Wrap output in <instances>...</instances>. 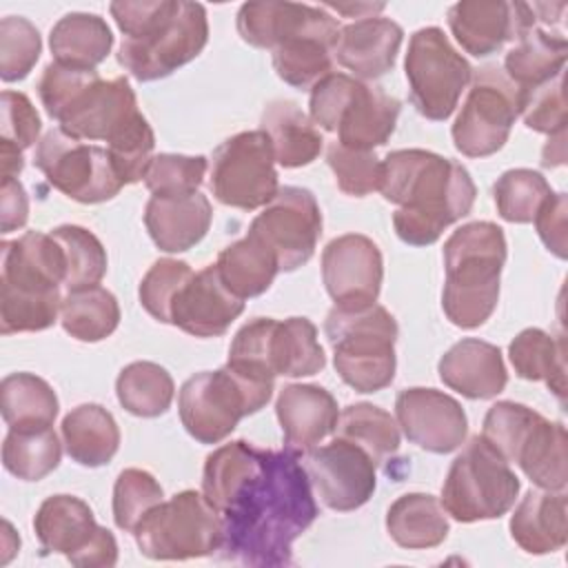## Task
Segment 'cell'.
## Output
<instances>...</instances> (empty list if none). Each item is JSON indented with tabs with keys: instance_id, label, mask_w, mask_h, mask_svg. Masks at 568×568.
<instances>
[{
	"instance_id": "6da1fadb",
	"label": "cell",
	"mask_w": 568,
	"mask_h": 568,
	"mask_svg": "<svg viewBox=\"0 0 568 568\" xmlns=\"http://www.w3.org/2000/svg\"><path fill=\"white\" fill-rule=\"evenodd\" d=\"M202 493L222 517V557L242 566H291L293 541L317 517L311 479L288 448L246 439L215 448L204 464Z\"/></svg>"
},
{
	"instance_id": "7a4b0ae2",
	"label": "cell",
	"mask_w": 568,
	"mask_h": 568,
	"mask_svg": "<svg viewBox=\"0 0 568 568\" xmlns=\"http://www.w3.org/2000/svg\"><path fill=\"white\" fill-rule=\"evenodd\" d=\"M397 204L393 226L402 242L428 246L475 204V182L466 166L424 149L390 151L382 160L379 189Z\"/></svg>"
},
{
	"instance_id": "3957f363",
	"label": "cell",
	"mask_w": 568,
	"mask_h": 568,
	"mask_svg": "<svg viewBox=\"0 0 568 568\" xmlns=\"http://www.w3.org/2000/svg\"><path fill=\"white\" fill-rule=\"evenodd\" d=\"M109 11L124 33L118 62L140 82L171 75L195 60L209 40L206 9L184 0H120Z\"/></svg>"
},
{
	"instance_id": "277c9868",
	"label": "cell",
	"mask_w": 568,
	"mask_h": 568,
	"mask_svg": "<svg viewBox=\"0 0 568 568\" xmlns=\"http://www.w3.org/2000/svg\"><path fill=\"white\" fill-rule=\"evenodd\" d=\"M506 262L504 231L493 222H468L444 244L446 282L442 308L459 328L481 326L499 300V277Z\"/></svg>"
},
{
	"instance_id": "5b68a950",
	"label": "cell",
	"mask_w": 568,
	"mask_h": 568,
	"mask_svg": "<svg viewBox=\"0 0 568 568\" xmlns=\"http://www.w3.org/2000/svg\"><path fill=\"white\" fill-rule=\"evenodd\" d=\"M255 33L260 47L273 51L277 78L295 89L311 91L333 71L339 24L324 7L268 0L257 11Z\"/></svg>"
},
{
	"instance_id": "8992f818",
	"label": "cell",
	"mask_w": 568,
	"mask_h": 568,
	"mask_svg": "<svg viewBox=\"0 0 568 568\" xmlns=\"http://www.w3.org/2000/svg\"><path fill=\"white\" fill-rule=\"evenodd\" d=\"M333 364L344 384L357 393H377L395 377L397 322L379 304L366 308L333 306L324 322Z\"/></svg>"
},
{
	"instance_id": "52a82bcc",
	"label": "cell",
	"mask_w": 568,
	"mask_h": 568,
	"mask_svg": "<svg viewBox=\"0 0 568 568\" xmlns=\"http://www.w3.org/2000/svg\"><path fill=\"white\" fill-rule=\"evenodd\" d=\"M399 100L379 87L331 71L311 89L308 113L315 126L335 131L337 142L359 151H373L393 135Z\"/></svg>"
},
{
	"instance_id": "ba28073f",
	"label": "cell",
	"mask_w": 568,
	"mask_h": 568,
	"mask_svg": "<svg viewBox=\"0 0 568 568\" xmlns=\"http://www.w3.org/2000/svg\"><path fill=\"white\" fill-rule=\"evenodd\" d=\"M273 382L224 364L189 377L178 393V410L186 433L200 444H220L237 422L264 408L273 395Z\"/></svg>"
},
{
	"instance_id": "9c48e42d",
	"label": "cell",
	"mask_w": 568,
	"mask_h": 568,
	"mask_svg": "<svg viewBox=\"0 0 568 568\" xmlns=\"http://www.w3.org/2000/svg\"><path fill=\"white\" fill-rule=\"evenodd\" d=\"M519 488L510 464L481 435H475L448 468L442 506L462 524L499 519L513 508Z\"/></svg>"
},
{
	"instance_id": "30bf717a",
	"label": "cell",
	"mask_w": 568,
	"mask_h": 568,
	"mask_svg": "<svg viewBox=\"0 0 568 568\" xmlns=\"http://www.w3.org/2000/svg\"><path fill=\"white\" fill-rule=\"evenodd\" d=\"M140 552L149 559L206 557L222 546V517L197 490H182L153 506L133 530Z\"/></svg>"
},
{
	"instance_id": "8fae6325",
	"label": "cell",
	"mask_w": 568,
	"mask_h": 568,
	"mask_svg": "<svg viewBox=\"0 0 568 568\" xmlns=\"http://www.w3.org/2000/svg\"><path fill=\"white\" fill-rule=\"evenodd\" d=\"M140 115L129 80L124 75L102 80L95 69L73 71L51 113L67 135L106 144Z\"/></svg>"
},
{
	"instance_id": "7c38bea8",
	"label": "cell",
	"mask_w": 568,
	"mask_h": 568,
	"mask_svg": "<svg viewBox=\"0 0 568 568\" xmlns=\"http://www.w3.org/2000/svg\"><path fill=\"white\" fill-rule=\"evenodd\" d=\"M404 71L413 106L435 122L455 111L473 78V67L439 27H424L410 36Z\"/></svg>"
},
{
	"instance_id": "4fadbf2b",
	"label": "cell",
	"mask_w": 568,
	"mask_h": 568,
	"mask_svg": "<svg viewBox=\"0 0 568 568\" xmlns=\"http://www.w3.org/2000/svg\"><path fill=\"white\" fill-rule=\"evenodd\" d=\"M521 89L497 64L477 69L468 95L450 129L455 149L466 158L497 153L510 135L519 115Z\"/></svg>"
},
{
	"instance_id": "5bb4252c",
	"label": "cell",
	"mask_w": 568,
	"mask_h": 568,
	"mask_svg": "<svg viewBox=\"0 0 568 568\" xmlns=\"http://www.w3.org/2000/svg\"><path fill=\"white\" fill-rule=\"evenodd\" d=\"M209 186L213 197L233 209H264L280 191L275 155L262 129L224 140L211 160Z\"/></svg>"
},
{
	"instance_id": "9a60e30c",
	"label": "cell",
	"mask_w": 568,
	"mask_h": 568,
	"mask_svg": "<svg viewBox=\"0 0 568 568\" xmlns=\"http://www.w3.org/2000/svg\"><path fill=\"white\" fill-rule=\"evenodd\" d=\"M33 164L53 189L82 204L106 202L124 186L104 146L71 138L62 129L42 135Z\"/></svg>"
},
{
	"instance_id": "2e32d148",
	"label": "cell",
	"mask_w": 568,
	"mask_h": 568,
	"mask_svg": "<svg viewBox=\"0 0 568 568\" xmlns=\"http://www.w3.org/2000/svg\"><path fill=\"white\" fill-rule=\"evenodd\" d=\"M33 530L42 548L64 555L73 566H115L118 541L111 530L98 526L93 510L75 495L47 497L36 517Z\"/></svg>"
},
{
	"instance_id": "e0dca14e",
	"label": "cell",
	"mask_w": 568,
	"mask_h": 568,
	"mask_svg": "<svg viewBox=\"0 0 568 568\" xmlns=\"http://www.w3.org/2000/svg\"><path fill=\"white\" fill-rule=\"evenodd\" d=\"M275 253L280 271L306 264L322 235V211L315 195L302 186H280L275 197L248 226Z\"/></svg>"
},
{
	"instance_id": "ac0fdd59",
	"label": "cell",
	"mask_w": 568,
	"mask_h": 568,
	"mask_svg": "<svg viewBox=\"0 0 568 568\" xmlns=\"http://www.w3.org/2000/svg\"><path fill=\"white\" fill-rule=\"evenodd\" d=\"M300 457L311 486L326 508L348 513L373 497L377 464L353 442L333 437L331 444L315 446Z\"/></svg>"
},
{
	"instance_id": "d6986e66",
	"label": "cell",
	"mask_w": 568,
	"mask_h": 568,
	"mask_svg": "<svg viewBox=\"0 0 568 568\" xmlns=\"http://www.w3.org/2000/svg\"><path fill=\"white\" fill-rule=\"evenodd\" d=\"M0 253L2 297L44 300L60 295V284L67 277V260L51 233L27 231L18 240H4Z\"/></svg>"
},
{
	"instance_id": "ffe728a7",
	"label": "cell",
	"mask_w": 568,
	"mask_h": 568,
	"mask_svg": "<svg viewBox=\"0 0 568 568\" xmlns=\"http://www.w3.org/2000/svg\"><path fill=\"white\" fill-rule=\"evenodd\" d=\"M384 262L377 244L359 233H346L322 251V280L339 308H366L377 302Z\"/></svg>"
},
{
	"instance_id": "44dd1931",
	"label": "cell",
	"mask_w": 568,
	"mask_h": 568,
	"mask_svg": "<svg viewBox=\"0 0 568 568\" xmlns=\"http://www.w3.org/2000/svg\"><path fill=\"white\" fill-rule=\"evenodd\" d=\"M395 417L408 442L437 455L457 450L468 433L462 404L435 388H404L395 399Z\"/></svg>"
},
{
	"instance_id": "7402d4cb",
	"label": "cell",
	"mask_w": 568,
	"mask_h": 568,
	"mask_svg": "<svg viewBox=\"0 0 568 568\" xmlns=\"http://www.w3.org/2000/svg\"><path fill=\"white\" fill-rule=\"evenodd\" d=\"M446 18L459 47L475 58L497 53L537 22L530 4L504 0H462L448 9Z\"/></svg>"
},
{
	"instance_id": "603a6c76",
	"label": "cell",
	"mask_w": 568,
	"mask_h": 568,
	"mask_svg": "<svg viewBox=\"0 0 568 568\" xmlns=\"http://www.w3.org/2000/svg\"><path fill=\"white\" fill-rule=\"evenodd\" d=\"M242 311L244 300L222 282L217 266L209 264L178 291L171 304V324L195 337H217L229 331Z\"/></svg>"
},
{
	"instance_id": "cb8c5ba5",
	"label": "cell",
	"mask_w": 568,
	"mask_h": 568,
	"mask_svg": "<svg viewBox=\"0 0 568 568\" xmlns=\"http://www.w3.org/2000/svg\"><path fill=\"white\" fill-rule=\"evenodd\" d=\"M277 422L284 435V448L304 455L328 437L337 426L335 397L315 384H288L275 402Z\"/></svg>"
},
{
	"instance_id": "d4e9b609",
	"label": "cell",
	"mask_w": 568,
	"mask_h": 568,
	"mask_svg": "<svg viewBox=\"0 0 568 568\" xmlns=\"http://www.w3.org/2000/svg\"><path fill=\"white\" fill-rule=\"evenodd\" d=\"M404 29L390 18H362L339 27L333 58L357 80H375L395 64Z\"/></svg>"
},
{
	"instance_id": "484cf974",
	"label": "cell",
	"mask_w": 568,
	"mask_h": 568,
	"mask_svg": "<svg viewBox=\"0 0 568 568\" xmlns=\"http://www.w3.org/2000/svg\"><path fill=\"white\" fill-rule=\"evenodd\" d=\"M439 379L468 399L497 397L508 382L501 351L484 339L466 337L453 344L437 364Z\"/></svg>"
},
{
	"instance_id": "4316f807",
	"label": "cell",
	"mask_w": 568,
	"mask_h": 568,
	"mask_svg": "<svg viewBox=\"0 0 568 568\" xmlns=\"http://www.w3.org/2000/svg\"><path fill=\"white\" fill-rule=\"evenodd\" d=\"M211 202L200 191L189 195H151L144 206V226L164 253L193 248L211 226Z\"/></svg>"
},
{
	"instance_id": "83f0119b",
	"label": "cell",
	"mask_w": 568,
	"mask_h": 568,
	"mask_svg": "<svg viewBox=\"0 0 568 568\" xmlns=\"http://www.w3.org/2000/svg\"><path fill=\"white\" fill-rule=\"evenodd\" d=\"M515 544L530 555H548L566 546L568 499L564 490H528L510 517Z\"/></svg>"
},
{
	"instance_id": "f1b7e54d",
	"label": "cell",
	"mask_w": 568,
	"mask_h": 568,
	"mask_svg": "<svg viewBox=\"0 0 568 568\" xmlns=\"http://www.w3.org/2000/svg\"><path fill=\"white\" fill-rule=\"evenodd\" d=\"M260 129L266 133L275 162L284 169L311 164L324 144V138L311 115L293 100H273L264 106Z\"/></svg>"
},
{
	"instance_id": "f546056e",
	"label": "cell",
	"mask_w": 568,
	"mask_h": 568,
	"mask_svg": "<svg viewBox=\"0 0 568 568\" xmlns=\"http://www.w3.org/2000/svg\"><path fill=\"white\" fill-rule=\"evenodd\" d=\"M510 462H515L537 488L564 490L568 481L564 424L537 415L517 444Z\"/></svg>"
},
{
	"instance_id": "4dcf8cb0",
	"label": "cell",
	"mask_w": 568,
	"mask_h": 568,
	"mask_svg": "<svg viewBox=\"0 0 568 568\" xmlns=\"http://www.w3.org/2000/svg\"><path fill=\"white\" fill-rule=\"evenodd\" d=\"M62 444L75 464L98 468L118 453L120 428L104 406L80 404L62 419Z\"/></svg>"
},
{
	"instance_id": "1f68e13d",
	"label": "cell",
	"mask_w": 568,
	"mask_h": 568,
	"mask_svg": "<svg viewBox=\"0 0 568 568\" xmlns=\"http://www.w3.org/2000/svg\"><path fill=\"white\" fill-rule=\"evenodd\" d=\"M53 62L71 69H95L113 47V33L98 13L73 11L62 16L49 36Z\"/></svg>"
},
{
	"instance_id": "d6a6232c",
	"label": "cell",
	"mask_w": 568,
	"mask_h": 568,
	"mask_svg": "<svg viewBox=\"0 0 568 568\" xmlns=\"http://www.w3.org/2000/svg\"><path fill=\"white\" fill-rule=\"evenodd\" d=\"M390 539L408 550L435 548L448 537V517L442 501L428 493H406L386 513Z\"/></svg>"
},
{
	"instance_id": "836d02e7",
	"label": "cell",
	"mask_w": 568,
	"mask_h": 568,
	"mask_svg": "<svg viewBox=\"0 0 568 568\" xmlns=\"http://www.w3.org/2000/svg\"><path fill=\"white\" fill-rule=\"evenodd\" d=\"M566 58L568 40L561 33L532 27L506 53L504 73L526 91L564 73Z\"/></svg>"
},
{
	"instance_id": "e575fe53",
	"label": "cell",
	"mask_w": 568,
	"mask_h": 568,
	"mask_svg": "<svg viewBox=\"0 0 568 568\" xmlns=\"http://www.w3.org/2000/svg\"><path fill=\"white\" fill-rule=\"evenodd\" d=\"M215 266L222 282L242 300L257 297L268 291L280 273L275 253L251 231L242 240L222 248Z\"/></svg>"
},
{
	"instance_id": "d590c367",
	"label": "cell",
	"mask_w": 568,
	"mask_h": 568,
	"mask_svg": "<svg viewBox=\"0 0 568 568\" xmlns=\"http://www.w3.org/2000/svg\"><path fill=\"white\" fill-rule=\"evenodd\" d=\"M58 395L33 373H11L0 384V413L9 430H36L53 424Z\"/></svg>"
},
{
	"instance_id": "8d00e7d4",
	"label": "cell",
	"mask_w": 568,
	"mask_h": 568,
	"mask_svg": "<svg viewBox=\"0 0 568 568\" xmlns=\"http://www.w3.org/2000/svg\"><path fill=\"white\" fill-rule=\"evenodd\" d=\"M508 357L521 379L546 382L564 404L566 397V346L541 328H524L508 346Z\"/></svg>"
},
{
	"instance_id": "74e56055",
	"label": "cell",
	"mask_w": 568,
	"mask_h": 568,
	"mask_svg": "<svg viewBox=\"0 0 568 568\" xmlns=\"http://www.w3.org/2000/svg\"><path fill=\"white\" fill-rule=\"evenodd\" d=\"M62 328L80 342H100L120 324V306L111 291L100 284L69 291L60 306Z\"/></svg>"
},
{
	"instance_id": "f35d334b",
	"label": "cell",
	"mask_w": 568,
	"mask_h": 568,
	"mask_svg": "<svg viewBox=\"0 0 568 568\" xmlns=\"http://www.w3.org/2000/svg\"><path fill=\"white\" fill-rule=\"evenodd\" d=\"M271 364L275 375L308 377L326 366L317 328L308 317H288L275 324L271 337Z\"/></svg>"
},
{
	"instance_id": "ab89813d",
	"label": "cell",
	"mask_w": 568,
	"mask_h": 568,
	"mask_svg": "<svg viewBox=\"0 0 568 568\" xmlns=\"http://www.w3.org/2000/svg\"><path fill=\"white\" fill-rule=\"evenodd\" d=\"M122 408L135 417H160L169 410L175 384L169 371L155 362H131L115 379Z\"/></svg>"
},
{
	"instance_id": "60d3db41",
	"label": "cell",
	"mask_w": 568,
	"mask_h": 568,
	"mask_svg": "<svg viewBox=\"0 0 568 568\" xmlns=\"http://www.w3.org/2000/svg\"><path fill=\"white\" fill-rule=\"evenodd\" d=\"M335 437L353 442L366 450L375 464H382L399 448V424L388 410L359 402L339 413Z\"/></svg>"
},
{
	"instance_id": "b9f144b4",
	"label": "cell",
	"mask_w": 568,
	"mask_h": 568,
	"mask_svg": "<svg viewBox=\"0 0 568 568\" xmlns=\"http://www.w3.org/2000/svg\"><path fill=\"white\" fill-rule=\"evenodd\" d=\"M62 457V444L51 426L36 430H9L2 444L7 473L24 481H40L53 473Z\"/></svg>"
},
{
	"instance_id": "7bdbcfd3",
	"label": "cell",
	"mask_w": 568,
	"mask_h": 568,
	"mask_svg": "<svg viewBox=\"0 0 568 568\" xmlns=\"http://www.w3.org/2000/svg\"><path fill=\"white\" fill-rule=\"evenodd\" d=\"M55 242L62 246L67 260V291H78L100 284L106 273V251L102 242L78 224H62L51 231Z\"/></svg>"
},
{
	"instance_id": "ee69618b",
	"label": "cell",
	"mask_w": 568,
	"mask_h": 568,
	"mask_svg": "<svg viewBox=\"0 0 568 568\" xmlns=\"http://www.w3.org/2000/svg\"><path fill=\"white\" fill-rule=\"evenodd\" d=\"M497 213L513 224L535 220L544 202L552 195L548 180L532 169H510L493 186Z\"/></svg>"
},
{
	"instance_id": "f6af8a7d",
	"label": "cell",
	"mask_w": 568,
	"mask_h": 568,
	"mask_svg": "<svg viewBox=\"0 0 568 568\" xmlns=\"http://www.w3.org/2000/svg\"><path fill=\"white\" fill-rule=\"evenodd\" d=\"M158 479L142 468H124L113 486V521L120 530L133 532L140 519L162 501Z\"/></svg>"
},
{
	"instance_id": "bcb514c9",
	"label": "cell",
	"mask_w": 568,
	"mask_h": 568,
	"mask_svg": "<svg viewBox=\"0 0 568 568\" xmlns=\"http://www.w3.org/2000/svg\"><path fill=\"white\" fill-rule=\"evenodd\" d=\"M42 53L38 29L22 16L0 20V78L18 82L29 75Z\"/></svg>"
},
{
	"instance_id": "7dc6e473",
	"label": "cell",
	"mask_w": 568,
	"mask_h": 568,
	"mask_svg": "<svg viewBox=\"0 0 568 568\" xmlns=\"http://www.w3.org/2000/svg\"><path fill=\"white\" fill-rule=\"evenodd\" d=\"M209 160L204 155L160 153L153 155L144 184L151 195H189L195 193L206 175Z\"/></svg>"
},
{
	"instance_id": "c3c4849f",
	"label": "cell",
	"mask_w": 568,
	"mask_h": 568,
	"mask_svg": "<svg viewBox=\"0 0 568 568\" xmlns=\"http://www.w3.org/2000/svg\"><path fill=\"white\" fill-rule=\"evenodd\" d=\"M326 162L339 191L346 195L364 197L379 189L382 160L373 151H359L339 142H331L326 149Z\"/></svg>"
},
{
	"instance_id": "681fc988",
	"label": "cell",
	"mask_w": 568,
	"mask_h": 568,
	"mask_svg": "<svg viewBox=\"0 0 568 568\" xmlns=\"http://www.w3.org/2000/svg\"><path fill=\"white\" fill-rule=\"evenodd\" d=\"M191 275H193L191 266L182 260L162 257L153 262V266L146 271V275L140 282V291H138L140 304L158 322L171 324V304L178 291L186 284Z\"/></svg>"
},
{
	"instance_id": "f907efd6",
	"label": "cell",
	"mask_w": 568,
	"mask_h": 568,
	"mask_svg": "<svg viewBox=\"0 0 568 568\" xmlns=\"http://www.w3.org/2000/svg\"><path fill=\"white\" fill-rule=\"evenodd\" d=\"M153 146L155 135L144 115L133 120L106 144L122 184H135L146 175V169L153 160Z\"/></svg>"
},
{
	"instance_id": "816d5d0a",
	"label": "cell",
	"mask_w": 568,
	"mask_h": 568,
	"mask_svg": "<svg viewBox=\"0 0 568 568\" xmlns=\"http://www.w3.org/2000/svg\"><path fill=\"white\" fill-rule=\"evenodd\" d=\"M519 115L526 126L539 133L557 135L566 131V102H564V73L552 80L521 91Z\"/></svg>"
},
{
	"instance_id": "f5cc1de1",
	"label": "cell",
	"mask_w": 568,
	"mask_h": 568,
	"mask_svg": "<svg viewBox=\"0 0 568 568\" xmlns=\"http://www.w3.org/2000/svg\"><path fill=\"white\" fill-rule=\"evenodd\" d=\"M42 122L31 100L20 91H2V124L0 144L24 153L40 135Z\"/></svg>"
},
{
	"instance_id": "db71d44e",
	"label": "cell",
	"mask_w": 568,
	"mask_h": 568,
	"mask_svg": "<svg viewBox=\"0 0 568 568\" xmlns=\"http://www.w3.org/2000/svg\"><path fill=\"white\" fill-rule=\"evenodd\" d=\"M566 215H568L566 193H552L532 220L541 242L559 260H566V255H568V237H566L568 235V231H566L568 222H566Z\"/></svg>"
},
{
	"instance_id": "11a10c76",
	"label": "cell",
	"mask_w": 568,
	"mask_h": 568,
	"mask_svg": "<svg viewBox=\"0 0 568 568\" xmlns=\"http://www.w3.org/2000/svg\"><path fill=\"white\" fill-rule=\"evenodd\" d=\"M29 220V197L18 178H2L0 182V229L11 233L22 229Z\"/></svg>"
},
{
	"instance_id": "9f6ffc18",
	"label": "cell",
	"mask_w": 568,
	"mask_h": 568,
	"mask_svg": "<svg viewBox=\"0 0 568 568\" xmlns=\"http://www.w3.org/2000/svg\"><path fill=\"white\" fill-rule=\"evenodd\" d=\"M324 9H331V11H337V13H342V16H346V18H357V20H362V18H375V13H379V11H384V2H355V4H339V2H326V4H322Z\"/></svg>"
},
{
	"instance_id": "6f0895ef",
	"label": "cell",
	"mask_w": 568,
	"mask_h": 568,
	"mask_svg": "<svg viewBox=\"0 0 568 568\" xmlns=\"http://www.w3.org/2000/svg\"><path fill=\"white\" fill-rule=\"evenodd\" d=\"M22 166H24L22 153L11 149V146L0 144V171H2V178H18Z\"/></svg>"
},
{
	"instance_id": "680465c9",
	"label": "cell",
	"mask_w": 568,
	"mask_h": 568,
	"mask_svg": "<svg viewBox=\"0 0 568 568\" xmlns=\"http://www.w3.org/2000/svg\"><path fill=\"white\" fill-rule=\"evenodd\" d=\"M4 532H2V541H4V555H2V564H7L11 559V555L20 548V539L18 535H13V528L9 521H2Z\"/></svg>"
}]
</instances>
